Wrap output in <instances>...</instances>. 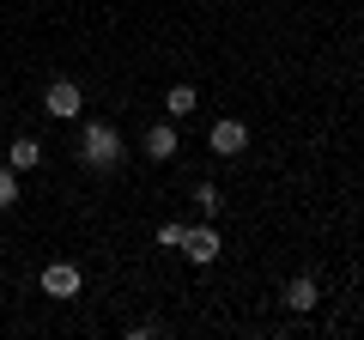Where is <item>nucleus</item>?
Returning <instances> with one entry per match:
<instances>
[{
	"mask_svg": "<svg viewBox=\"0 0 364 340\" xmlns=\"http://www.w3.org/2000/svg\"><path fill=\"white\" fill-rule=\"evenodd\" d=\"M79 164L85 170H116L122 164V134L109 122H85V134H79Z\"/></svg>",
	"mask_w": 364,
	"mask_h": 340,
	"instance_id": "obj_1",
	"label": "nucleus"
},
{
	"mask_svg": "<svg viewBox=\"0 0 364 340\" xmlns=\"http://www.w3.org/2000/svg\"><path fill=\"white\" fill-rule=\"evenodd\" d=\"M43 110H49V116H55V122H73V116H79V110H85V92H79L73 79H55L49 92H43Z\"/></svg>",
	"mask_w": 364,
	"mask_h": 340,
	"instance_id": "obj_2",
	"label": "nucleus"
},
{
	"mask_svg": "<svg viewBox=\"0 0 364 340\" xmlns=\"http://www.w3.org/2000/svg\"><path fill=\"white\" fill-rule=\"evenodd\" d=\"M182 255H188V262H219V231H213V219L207 225H188V237H182Z\"/></svg>",
	"mask_w": 364,
	"mask_h": 340,
	"instance_id": "obj_3",
	"label": "nucleus"
},
{
	"mask_svg": "<svg viewBox=\"0 0 364 340\" xmlns=\"http://www.w3.org/2000/svg\"><path fill=\"white\" fill-rule=\"evenodd\" d=\"M207 146H213V152H219V158H237V152H243V146H249V128H243V122H231V116H225V122H213Z\"/></svg>",
	"mask_w": 364,
	"mask_h": 340,
	"instance_id": "obj_4",
	"label": "nucleus"
},
{
	"mask_svg": "<svg viewBox=\"0 0 364 340\" xmlns=\"http://www.w3.org/2000/svg\"><path fill=\"white\" fill-rule=\"evenodd\" d=\"M43 292H49V298H79V267L73 262H49L43 267Z\"/></svg>",
	"mask_w": 364,
	"mask_h": 340,
	"instance_id": "obj_5",
	"label": "nucleus"
},
{
	"mask_svg": "<svg viewBox=\"0 0 364 340\" xmlns=\"http://www.w3.org/2000/svg\"><path fill=\"white\" fill-rule=\"evenodd\" d=\"M146 152L152 158H176V128H170V122H152V128H146Z\"/></svg>",
	"mask_w": 364,
	"mask_h": 340,
	"instance_id": "obj_6",
	"label": "nucleus"
},
{
	"mask_svg": "<svg viewBox=\"0 0 364 340\" xmlns=\"http://www.w3.org/2000/svg\"><path fill=\"white\" fill-rule=\"evenodd\" d=\"M6 164H13V170H37V164H43V146L31 140V134H18L13 152H6Z\"/></svg>",
	"mask_w": 364,
	"mask_h": 340,
	"instance_id": "obj_7",
	"label": "nucleus"
},
{
	"mask_svg": "<svg viewBox=\"0 0 364 340\" xmlns=\"http://www.w3.org/2000/svg\"><path fill=\"white\" fill-rule=\"evenodd\" d=\"M164 110H170V116H195V110H200V97H195V85H170V92H164Z\"/></svg>",
	"mask_w": 364,
	"mask_h": 340,
	"instance_id": "obj_8",
	"label": "nucleus"
},
{
	"mask_svg": "<svg viewBox=\"0 0 364 340\" xmlns=\"http://www.w3.org/2000/svg\"><path fill=\"white\" fill-rule=\"evenodd\" d=\"M286 310H316V280H291V286H286Z\"/></svg>",
	"mask_w": 364,
	"mask_h": 340,
	"instance_id": "obj_9",
	"label": "nucleus"
},
{
	"mask_svg": "<svg viewBox=\"0 0 364 340\" xmlns=\"http://www.w3.org/2000/svg\"><path fill=\"white\" fill-rule=\"evenodd\" d=\"M13 176H18L13 164H0V213H6V207H13V201H18V183H13Z\"/></svg>",
	"mask_w": 364,
	"mask_h": 340,
	"instance_id": "obj_10",
	"label": "nucleus"
},
{
	"mask_svg": "<svg viewBox=\"0 0 364 340\" xmlns=\"http://www.w3.org/2000/svg\"><path fill=\"white\" fill-rule=\"evenodd\" d=\"M195 207H200V213H207V219H213V213H219L225 201H219V188H213V183H200V188H195Z\"/></svg>",
	"mask_w": 364,
	"mask_h": 340,
	"instance_id": "obj_11",
	"label": "nucleus"
},
{
	"mask_svg": "<svg viewBox=\"0 0 364 340\" xmlns=\"http://www.w3.org/2000/svg\"><path fill=\"white\" fill-rule=\"evenodd\" d=\"M182 237H188V225H176V219L158 225V243H164V249H182Z\"/></svg>",
	"mask_w": 364,
	"mask_h": 340,
	"instance_id": "obj_12",
	"label": "nucleus"
}]
</instances>
